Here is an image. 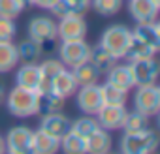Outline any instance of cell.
Segmentation results:
<instances>
[{
    "label": "cell",
    "instance_id": "74e56055",
    "mask_svg": "<svg viewBox=\"0 0 160 154\" xmlns=\"http://www.w3.org/2000/svg\"><path fill=\"white\" fill-rule=\"evenodd\" d=\"M2 152H6V141H4V137L0 135V154Z\"/></svg>",
    "mask_w": 160,
    "mask_h": 154
},
{
    "label": "cell",
    "instance_id": "44dd1931",
    "mask_svg": "<svg viewBox=\"0 0 160 154\" xmlns=\"http://www.w3.org/2000/svg\"><path fill=\"white\" fill-rule=\"evenodd\" d=\"M87 10H89V6L75 2V0H57L49 8L51 15L55 19H62V17H70V15H85Z\"/></svg>",
    "mask_w": 160,
    "mask_h": 154
},
{
    "label": "cell",
    "instance_id": "d6a6232c",
    "mask_svg": "<svg viewBox=\"0 0 160 154\" xmlns=\"http://www.w3.org/2000/svg\"><path fill=\"white\" fill-rule=\"evenodd\" d=\"M23 13V6L17 0H0V17L17 19Z\"/></svg>",
    "mask_w": 160,
    "mask_h": 154
},
{
    "label": "cell",
    "instance_id": "8fae6325",
    "mask_svg": "<svg viewBox=\"0 0 160 154\" xmlns=\"http://www.w3.org/2000/svg\"><path fill=\"white\" fill-rule=\"evenodd\" d=\"M128 64H130V70H132V75H134L136 87L156 83V79H158V62H156L154 56L132 60Z\"/></svg>",
    "mask_w": 160,
    "mask_h": 154
},
{
    "label": "cell",
    "instance_id": "f546056e",
    "mask_svg": "<svg viewBox=\"0 0 160 154\" xmlns=\"http://www.w3.org/2000/svg\"><path fill=\"white\" fill-rule=\"evenodd\" d=\"M100 92H102L104 103H126V100H128V90H122L108 81L104 85H100Z\"/></svg>",
    "mask_w": 160,
    "mask_h": 154
},
{
    "label": "cell",
    "instance_id": "8992f818",
    "mask_svg": "<svg viewBox=\"0 0 160 154\" xmlns=\"http://www.w3.org/2000/svg\"><path fill=\"white\" fill-rule=\"evenodd\" d=\"M134 109L151 117H156L160 111V89L156 87V83L152 85H141V87H134Z\"/></svg>",
    "mask_w": 160,
    "mask_h": 154
},
{
    "label": "cell",
    "instance_id": "4316f807",
    "mask_svg": "<svg viewBox=\"0 0 160 154\" xmlns=\"http://www.w3.org/2000/svg\"><path fill=\"white\" fill-rule=\"evenodd\" d=\"M149 128V117L139 113V111H128L126 113V118H124V124L121 130H124V133H136V132H143Z\"/></svg>",
    "mask_w": 160,
    "mask_h": 154
},
{
    "label": "cell",
    "instance_id": "484cf974",
    "mask_svg": "<svg viewBox=\"0 0 160 154\" xmlns=\"http://www.w3.org/2000/svg\"><path fill=\"white\" fill-rule=\"evenodd\" d=\"M15 47H17V56H19L21 64H25V62H40L42 51H40V45L34 40L27 38L23 41H19Z\"/></svg>",
    "mask_w": 160,
    "mask_h": 154
},
{
    "label": "cell",
    "instance_id": "30bf717a",
    "mask_svg": "<svg viewBox=\"0 0 160 154\" xmlns=\"http://www.w3.org/2000/svg\"><path fill=\"white\" fill-rule=\"evenodd\" d=\"M32 130L28 126H13L6 133V152L12 154H27L32 152Z\"/></svg>",
    "mask_w": 160,
    "mask_h": 154
},
{
    "label": "cell",
    "instance_id": "52a82bcc",
    "mask_svg": "<svg viewBox=\"0 0 160 154\" xmlns=\"http://www.w3.org/2000/svg\"><path fill=\"white\" fill-rule=\"evenodd\" d=\"M126 113H128L126 103H104L94 117H96L100 128H104L108 132H113V130L122 128Z\"/></svg>",
    "mask_w": 160,
    "mask_h": 154
},
{
    "label": "cell",
    "instance_id": "ba28073f",
    "mask_svg": "<svg viewBox=\"0 0 160 154\" xmlns=\"http://www.w3.org/2000/svg\"><path fill=\"white\" fill-rule=\"evenodd\" d=\"M89 32V25L83 15L62 17L57 23V36L60 41L64 40H85Z\"/></svg>",
    "mask_w": 160,
    "mask_h": 154
},
{
    "label": "cell",
    "instance_id": "5bb4252c",
    "mask_svg": "<svg viewBox=\"0 0 160 154\" xmlns=\"http://www.w3.org/2000/svg\"><path fill=\"white\" fill-rule=\"evenodd\" d=\"M132 30V38L147 43L149 47H152L154 51L160 49V26L156 21H149V23H136Z\"/></svg>",
    "mask_w": 160,
    "mask_h": 154
},
{
    "label": "cell",
    "instance_id": "d6986e66",
    "mask_svg": "<svg viewBox=\"0 0 160 154\" xmlns=\"http://www.w3.org/2000/svg\"><path fill=\"white\" fill-rule=\"evenodd\" d=\"M38 66H40V85H38V90H49L53 79L57 77V73L66 68L58 58H51V56H47L42 64L38 62Z\"/></svg>",
    "mask_w": 160,
    "mask_h": 154
},
{
    "label": "cell",
    "instance_id": "ac0fdd59",
    "mask_svg": "<svg viewBox=\"0 0 160 154\" xmlns=\"http://www.w3.org/2000/svg\"><path fill=\"white\" fill-rule=\"evenodd\" d=\"M15 85L38 90V85H40V66H38V62H25V64L19 66V70L15 73Z\"/></svg>",
    "mask_w": 160,
    "mask_h": 154
},
{
    "label": "cell",
    "instance_id": "f35d334b",
    "mask_svg": "<svg viewBox=\"0 0 160 154\" xmlns=\"http://www.w3.org/2000/svg\"><path fill=\"white\" fill-rule=\"evenodd\" d=\"M75 2H81V4H85V6L91 8V0H75Z\"/></svg>",
    "mask_w": 160,
    "mask_h": 154
},
{
    "label": "cell",
    "instance_id": "e575fe53",
    "mask_svg": "<svg viewBox=\"0 0 160 154\" xmlns=\"http://www.w3.org/2000/svg\"><path fill=\"white\" fill-rule=\"evenodd\" d=\"M55 2H57V0H32V6H38L42 10H49Z\"/></svg>",
    "mask_w": 160,
    "mask_h": 154
},
{
    "label": "cell",
    "instance_id": "8d00e7d4",
    "mask_svg": "<svg viewBox=\"0 0 160 154\" xmlns=\"http://www.w3.org/2000/svg\"><path fill=\"white\" fill-rule=\"evenodd\" d=\"M17 2L23 6V10H25V8H28V6H32V0H17Z\"/></svg>",
    "mask_w": 160,
    "mask_h": 154
},
{
    "label": "cell",
    "instance_id": "5b68a950",
    "mask_svg": "<svg viewBox=\"0 0 160 154\" xmlns=\"http://www.w3.org/2000/svg\"><path fill=\"white\" fill-rule=\"evenodd\" d=\"M57 55H58V60L66 68H73L77 64L89 60L91 45L87 43V40H64L58 43Z\"/></svg>",
    "mask_w": 160,
    "mask_h": 154
},
{
    "label": "cell",
    "instance_id": "6da1fadb",
    "mask_svg": "<svg viewBox=\"0 0 160 154\" xmlns=\"http://www.w3.org/2000/svg\"><path fill=\"white\" fill-rule=\"evenodd\" d=\"M28 38L40 45L42 56H51L57 53L58 36H57V21L47 15H36L27 25Z\"/></svg>",
    "mask_w": 160,
    "mask_h": 154
},
{
    "label": "cell",
    "instance_id": "7402d4cb",
    "mask_svg": "<svg viewBox=\"0 0 160 154\" xmlns=\"http://www.w3.org/2000/svg\"><path fill=\"white\" fill-rule=\"evenodd\" d=\"M70 70H72V73H73V77H75V81H77L79 87L94 85V83H98V79H100V71L94 68V64H92L91 60H85V62L77 64V66H73V68H70Z\"/></svg>",
    "mask_w": 160,
    "mask_h": 154
},
{
    "label": "cell",
    "instance_id": "7c38bea8",
    "mask_svg": "<svg viewBox=\"0 0 160 154\" xmlns=\"http://www.w3.org/2000/svg\"><path fill=\"white\" fill-rule=\"evenodd\" d=\"M72 128V120L62 113V111H55V113H47V115H42V120H40V130L60 139L62 135H66Z\"/></svg>",
    "mask_w": 160,
    "mask_h": 154
},
{
    "label": "cell",
    "instance_id": "83f0119b",
    "mask_svg": "<svg viewBox=\"0 0 160 154\" xmlns=\"http://www.w3.org/2000/svg\"><path fill=\"white\" fill-rule=\"evenodd\" d=\"M98 126H100V124H98V120H96L94 115H83V117L72 120V128H70V130H72L73 133H77L79 137L87 139Z\"/></svg>",
    "mask_w": 160,
    "mask_h": 154
},
{
    "label": "cell",
    "instance_id": "4dcf8cb0",
    "mask_svg": "<svg viewBox=\"0 0 160 154\" xmlns=\"http://www.w3.org/2000/svg\"><path fill=\"white\" fill-rule=\"evenodd\" d=\"M60 150H64L68 154H81V152H85V139L70 130L66 135L60 137Z\"/></svg>",
    "mask_w": 160,
    "mask_h": 154
},
{
    "label": "cell",
    "instance_id": "cb8c5ba5",
    "mask_svg": "<svg viewBox=\"0 0 160 154\" xmlns=\"http://www.w3.org/2000/svg\"><path fill=\"white\" fill-rule=\"evenodd\" d=\"M62 105H64V98L57 96L51 90H38V115L62 111Z\"/></svg>",
    "mask_w": 160,
    "mask_h": 154
},
{
    "label": "cell",
    "instance_id": "4fadbf2b",
    "mask_svg": "<svg viewBox=\"0 0 160 154\" xmlns=\"http://www.w3.org/2000/svg\"><path fill=\"white\" fill-rule=\"evenodd\" d=\"M158 10H160L158 0H130L128 2V13L136 23L156 21Z\"/></svg>",
    "mask_w": 160,
    "mask_h": 154
},
{
    "label": "cell",
    "instance_id": "1f68e13d",
    "mask_svg": "<svg viewBox=\"0 0 160 154\" xmlns=\"http://www.w3.org/2000/svg\"><path fill=\"white\" fill-rule=\"evenodd\" d=\"M91 8L104 17H111L121 12L122 0H91Z\"/></svg>",
    "mask_w": 160,
    "mask_h": 154
},
{
    "label": "cell",
    "instance_id": "d590c367",
    "mask_svg": "<svg viewBox=\"0 0 160 154\" xmlns=\"http://www.w3.org/2000/svg\"><path fill=\"white\" fill-rule=\"evenodd\" d=\"M6 94H8V90H6V87H4V83L0 81V105L4 103V100H6Z\"/></svg>",
    "mask_w": 160,
    "mask_h": 154
},
{
    "label": "cell",
    "instance_id": "9a60e30c",
    "mask_svg": "<svg viewBox=\"0 0 160 154\" xmlns=\"http://www.w3.org/2000/svg\"><path fill=\"white\" fill-rule=\"evenodd\" d=\"M77 89H79V85H77V81H75V77H73L72 70H70V68H64V70H60V71L57 73V77L53 79L49 90L55 92L57 96H60V98L66 100V98L73 96Z\"/></svg>",
    "mask_w": 160,
    "mask_h": 154
},
{
    "label": "cell",
    "instance_id": "ffe728a7",
    "mask_svg": "<svg viewBox=\"0 0 160 154\" xmlns=\"http://www.w3.org/2000/svg\"><path fill=\"white\" fill-rule=\"evenodd\" d=\"M60 150V139L42 132L40 128L32 133V152L38 154H53Z\"/></svg>",
    "mask_w": 160,
    "mask_h": 154
},
{
    "label": "cell",
    "instance_id": "f1b7e54d",
    "mask_svg": "<svg viewBox=\"0 0 160 154\" xmlns=\"http://www.w3.org/2000/svg\"><path fill=\"white\" fill-rule=\"evenodd\" d=\"M158 51H154L152 47H149L147 43L132 38L130 40V45L126 49V55H124V60L132 62V60H139V58H149V56H154Z\"/></svg>",
    "mask_w": 160,
    "mask_h": 154
},
{
    "label": "cell",
    "instance_id": "277c9868",
    "mask_svg": "<svg viewBox=\"0 0 160 154\" xmlns=\"http://www.w3.org/2000/svg\"><path fill=\"white\" fill-rule=\"evenodd\" d=\"M156 147H158V135L151 128L136 133H124L119 143V148L124 154H149L154 152Z\"/></svg>",
    "mask_w": 160,
    "mask_h": 154
},
{
    "label": "cell",
    "instance_id": "3957f363",
    "mask_svg": "<svg viewBox=\"0 0 160 154\" xmlns=\"http://www.w3.org/2000/svg\"><path fill=\"white\" fill-rule=\"evenodd\" d=\"M132 40V30L126 25H111L100 36V45L117 60H122Z\"/></svg>",
    "mask_w": 160,
    "mask_h": 154
},
{
    "label": "cell",
    "instance_id": "7a4b0ae2",
    "mask_svg": "<svg viewBox=\"0 0 160 154\" xmlns=\"http://www.w3.org/2000/svg\"><path fill=\"white\" fill-rule=\"evenodd\" d=\"M6 109L15 118H28L38 115V90L25 89V87H13L6 94Z\"/></svg>",
    "mask_w": 160,
    "mask_h": 154
},
{
    "label": "cell",
    "instance_id": "603a6c76",
    "mask_svg": "<svg viewBox=\"0 0 160 154\" xmlns=\"http://www.w3.org/2000/svg\"><path fill=\"white\" fill-rule=\"evenodd\" d=\"M89 60L94 64V68L100 71V75H106L119 60L115 58V56H111L100 43H96V45H92L91 47V55H89Z\"/></svg>",
    "mask_w": 160,
    "mask_h": 154
},
{
    "label": "cell",
    "instance_id": "e0dca14e",
    "mask_svg": "<svg viewBox=\"0 0 160 154\" xmlns=\"http://www.w3.org/2000/svg\"><path fill=\"white\" fill-rule=\"evenodd\" d=\"M111 147H113V139H111L109 132L104 130V128H100V126L85 139V152H91V154L109 152Z\"/></svg>",
    "mask_w": 160,
    "mask_h": 154
},
{
    "label": "cell",
    "instance_id": "836d02e7",
    "mask_svg": "<svg viewBox=\"0 0 160 154\" xmlns=\"http://www.w3.org/2000/svg\"><path fill=\"white\" fill-rule=\"evenodd\" d=\"M15 34H17L15 19L0 17V41H13Z\"/></svg>",
    "mask_w": 160,
    "mask_h": 154
},
{
    "label": "cell",
    "instance_id": "9c48e42d",
    "mask_svg": "<svg viewBox=\"0 0 160 154\" xmlns=\"http://www.w3.org/2000/svg\"><path fill=\"white\" fill-rule=\"evenodd\" d=\"M75 103L83 115H96L98 109L104 105L102 102V92H100V85H85L79 87L75 90Z\"/></svg>",
    "mask_w": 160,
    "mask_h": 154
},
{
    "label": "cell",
    "instance_id": "2e32d148",
    "mask_svg": "<svg viewBox=\"0 0 160 154\" xmlns=\"http://www.w3.org/2000/svg\"><path fill=\"white\" fill-rule=\"evenodd\" d=\"M106 81L122 89V90H132L136 87L134 83V75H132V70H130V64H115L108 73H106Z\"/></svg>",
    "mask_w": 160,
    "mask_h": 154
},
{
    "label": "cell",
    "instance_id": "d4e9b609",
    "mask_svg": "<svg viewBox=\"0 0 160 154\" xmlns=\"http://www.w3.org/2000/svg\"><path fill=\"white\" fill-rule=\"evenodd\" d=\"M19 64L17 47L13 41H0V73H10Z\"/></svg>",
    "mask_w": 160,
    "mask_h": 154
}]
</instances>
